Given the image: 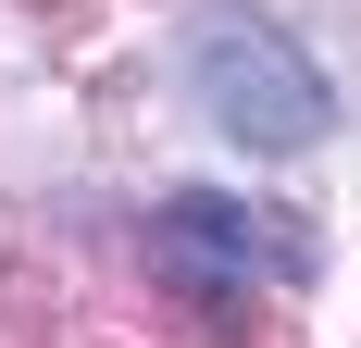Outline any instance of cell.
<instances>
[{"instance_id": "cell-1", "label": "cell", "mask_w": 361, "mask_h": 348, "mask_svg": "<svg viewBox=\"0 0 361 348\" xmlns=\"http://www.w3.org/2000/svg\"><path fill=\"white\" fill-rule=\"evenodd\" d=\"M187 75H200V112H212L237 149H262V162H287V149H312V137L336 125L312 50H299L287 25H262V13H200Z\"/></svg>"}, {"instance_id": "cell-2", "label": "cell", "mask_w": 361, "mask_h": 348, "mask_svg": "<svg viewBox=\"0 0 361 348\" xmlns=\"http://www.w3.org/2000/svg\"><path fill=\"white\" fill-rule=\"evenodd\" d=\"M149 237H162V261L200 274V286H250V274L262 286H299V237L262 224V211H237V199H175Z\"/></svg>"}]
</instances>
